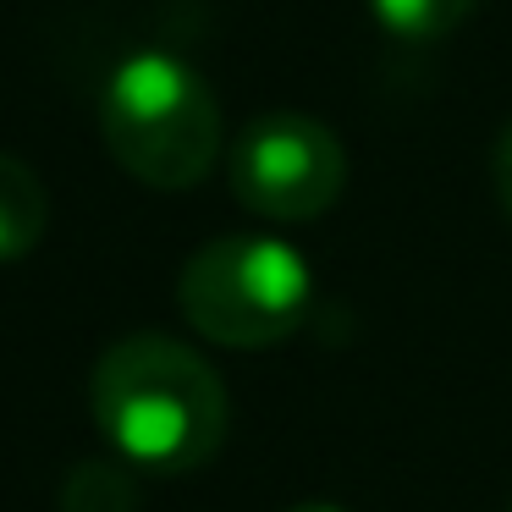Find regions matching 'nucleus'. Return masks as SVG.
I'll use <instances>...</instances> for the list:
<instances>
[{"label": "nucleus", "instance_id": "6", "mask_svg": "<svg viewBox=\"0 0 512 512\" xmlns=\"http://www.w3.org/2000/svg\"><path fill=\"white\" fill-rule=\"evenodd\" d=\"M61 512H138V479L127 474V463L89 457L61 485Z\"/></svg>", "mask_w": 512, "mask_h": 512}, {"label": "nucleus", "instance_id": "8", "mask_svg": "<svg viewBox=\"0 0 512 512\" xmlns=\"http://www.w3.org/2000/svg\"><path fill=\"white\" fill-rule=\"evenodd\" d=\"M490 177H496V199H501V210H507V221H512V122L501 127V138H496V155H490Z\"/></svg>", "mask_w": 512, "mask_h": 512}, {"label": "nucleus", "instance_id": "9", "mask_svg": "<svg viewBox=\"0 0 512 512\" xmlns=\"http://www.w3.org/2000/svg\"><path fill=\"white\" fill-rule=\"evenodd\" d=\"M292 512H342V507H331V501H303V507H292Z\"/></svg>", "mask_w": 512, "mask_h": 512}, {"label": "nucleus", "instance_id": "7", "mask_svg": "<svg viewBox=\"0 0 512 512\" xmlns=\"http://www.w3.org/2000/svg\"><path fill=\"white\" fill-rule=\"evenodd\" d=\"M468 12H474V0H369V17L402 45H435Z\"/></svg>", "mask_w": 512, "mask_h": 512}, {"label": "nucleus", "instance_id": "10", "mask_svg": "<svg viewBox=\"0 0 512 512\" xmlns=\"http://www.w3.org/2000/svg\"><path fill=\"white\" fill-rule=\"evenodd\" d=\"M507 512H512V507H507Z\"/></svg>", "mask_w": 512, "mask_h": 512}, {"label": "nucleus", "instance_id": "5", "mask_svg": "<svg viewBox=\"0 0 512 512\" xmlns=\"http://www.w3.org/2000/svg\"><path fill=\"white\" fill-rule=\"evenodd\" d=\"M50 226V193L34 166L0 155V265L28 259Z\"/></svg>", "mask_w": 512, "mask_h": 512}, {"label": "nucleus", "instance_id": "3", "mask_svg": "<svg viewBox=\"0 0 512 512\" xmlns=\"http://www.w3.org/2000/svg\"><path fill=\"white\" fill-rule=\"evenodd\" d=\"M314 298L309 259L265 232L204 243L177 276V309L215 347H276L303 325Z\"/></svg>", "mask_w": 512, "mask_h": 512}, {"label": "nucleus", "instance_id": "2", "mask_svg": "<svg viewBox=\"0 0 512 512\" xmlns=\"http://www.w3.org/2000/svg\"><path fill=\"white\" fill-rule=\"evenodd\" d=\"M100 133L133 182L182 193L199 188L221 155V105L193 61L133 50L100 89Z\"/></svg>", "mask_w": 512, "mask_h": 512}, {"label": "nucleus", "instance_id": "1", "mask_svg": "<svg viewBox=\"0 0 512 512\" xmlns=\"http://www.w3.org/2000/svg\"><path fill=\"white\" fill-rule=\"evenodd\" d=\"M89 408L111 452L149 474L204 468L221 452L232 419L221 375L193 347L155 331L105 347L89 380Z\"/></svg>", "mask_w": 512, "mask_h": 512}, {"label": "nucleus", "instance_id": "4", "mask_svg": "<svg viewBox=\"0 0 512 512\" xmlns=\"http://www.w3.org/2000/svg\"><path fill=\"white\" fill-rule=\"evenodd\" d=\"M232 199L259 221H320L347 188V155L342 138L325 122L298 111H270L248 122L226 160Z\"/></svg>", "mask_w": 512, "mask_h": 512}]
</instances>
